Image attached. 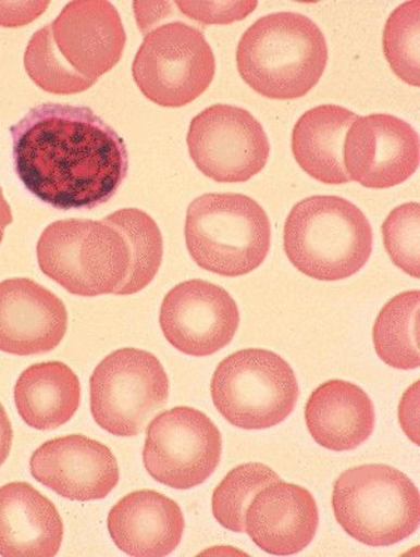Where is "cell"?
Returning a JSON list of instances; mask_svg holds the SVG:
<instances>
[{
    "label": "cell",
    "mask_w": 420,
    "mask_h": 557,
    "mask_svg": "<svg viewBox=\"0 0 420 557\" xmlns=\"http://www.w3.org/2000/svg\"><path fill=\"white\" fill-rule=\"evenodd\" d=\"M13 165L53 209L91 210L119 193L129 171L125 140L89 107H34L11 128Z\"/></svg>",
    "instance_id": "6da1fadb"
},
{
    "label": "cell",
    "mask_w": 420,
    "mask_h": 557,
    "mask_svg": "<svg viewBox=\"0 0 420 557\" xmlns=\"http://www.w3.org/2000/svg\"><path fill=\"white\" fill-rule=\"evenodd\" d=\"M236 60L243 81L258 95L296 100L309 95L324 75L329 46L305 14L272 13L243 34Z\"/></svg>",
    "instance_id": "7a4b0ae2"
},
{
    "label": "cell",
    "mask_w": 420,
    "mask_h": 557,
    "mask_svg": "<svg viewBox=\"0 0 420 557\" xmlns=\"http://www.w3.org/2000/svg\"><path fill=\"white\" fill-rule=\"evenodd\" d=\"M286 257L302 275L322 282L356 275L373 252V228L350 200L316 195L293 207L285 223Z\"/></svg>",
    "instance_id": "3957f363"
},
{
    "label": "cell",
    "mask_w": 420,
    "mask_h": 557,
    "mask_svg": "<svg viewBox=\"0 0 420 557\" xmlns=\"http://www.w3.org/2000/svg\"><path fill=\"white\" fill-rule=\"evenodd\" d=\"M184 234L194 262L226 277L256 271L271 249L270 218L243 194H205L193 200Z\"/></svg>",
    "instance_id": "277c9868"
},
{
    "label": "cell",
    "mask_w": 420,
    "mask_h": 557,
    "mask_svg": "<svg viewBox=\"0 0 420 557\" xmlns=\"http://www.w3.org/2000/svg\"><path fill=\"white\" fill-rule=\"evenodd\" d=\"M44 275L71 295H115L131 269V248L110 220L66 219L44 230L37 244Z\"/></svg>",
    "instance_id": "5b68a950"
},
{
    "label": "cell",
    "mask_w": 420,
    "mask_h": 557,
    "mask_svg": "<svg viewBox=\"0 0 420 557\" xmlns=\"http://www.w3.org/2000/svg\"><path fill=\"white\" fill-rule=\"evenodd\" d=\"M332 508L346 534L373 547L407 540L420 522L419 488L399 469L385 463L342 472L335 481Z\"/></svg>",
    "instance_id": "8992f818"
},
{
    "label": "cell",
    "mask_w": 420,
    "mask_h": 557,
    "mask_svg": "<svg viewBox=\"0 0 420 557\" xmlns=\"http://www.w3.org/2000/svg\"><path fill=\"white\" fill-rule=\"evenodd\" d=\"M210 394L214 408L228 423L244 430L277 426L299 400V381L275 351L243 349L219 363Z\"/></svg>",
    "instance_id": "52a82bcc"
},
{
    "label": "cell",
    "mask_w": 420,
    "mask_h": 557,
    "mask_svg": "<svg viewBox=\"0 0 420 557\" xmlns=\"http://www.w3.org/2000/svg\"><path fill=\"white\" fill-rule=\"evenodd\" d=\"M217 73V61L203 33L170 22L145 33L132 76L146 99L180 109L202 96Z\"/></svg>",
    "instance_id": "ba28073f"
},
{
    "label": "cell",
    "mask_w": 420,
    "mask_h": 557,
    "mask_svg": "<svg viewBox=\"0 0 420 557\" xmlns=\"http://www.w3.org/2000/svg\"><path fill=\"white\" fill-rule=\"evenodd\" d=\"M169 397L170 380L163 364L141 349L112 351L90 379L92 419L112 436H139Z\"/></svg>",
    "instance_id": "9c48e42d"
},
{
    "label": "cell",
    "mask_w": 420,
    "mask_h": 557,
    "mask_svg": "<svg viewBox=\"0 0 420 557\" xmlns=\"http://www.w3.org/2000/svg\"><path fill=\"white\" fill-rule=\"evenodd\" d=\"M222 449V434L208 414L177 407L151 420L144 466L161 485L189 491L213 475L221 463Z\"/></svg>",
    "instance_id": "30bf717a"
},
{
    "label": "cell",
    "mask_w": 420,
    "mask_h": 557,
    "mask_svg": "<svg viewBox=\"0 0 420 557\" xmlns=\"http://www.w3.org/2000/svg\"><path fill=\"white\" fill-rule=\"evenodd\" d=\"M187 145L200 173L217 183H247L260 174L271 154L270 139L250 111L208 107L190 121Z\"/></svg>",
    "instance_id": "8fae6325"
},
{
    "label": "cell",
    "mask_w": 420,
    "mask_h": 557,
    "mask_svg": "<svg viewBox=\"0 0 420 557\" xmlns=\"http://www.w3.org/2000/svg\"><path fill=\"white\" fill-rule=\"evenodd\" d=\"M159 321L173 348L193 358H208L231 345L240 326V311L223 287L190 278L165 295Z\"/></svg>",
    "instance_id": "7c38bea8"
},
{
    "label": "cell",
    "mask_w": 420,
    "mask_h": 557,
    "mask_svg": "<svg viewBox=\"0 0 420 557\" xmlns=\"http://www.w3.org/2000/svg\"><path fill=\"white\" fill-rule=\"evenodd\" d=\"M344 163L349 180L361 187H397L419 169V134L394 115L358 116L346 134Z\"/></svg>",
    "instance_id": "4fadbf2b"
},
{
    "label": "cell",
    "mask_w": 420,
    "mask_h": 557,
    "mask_svg": "<svg viewBox=\"0 0 420 557\" xmlns=\"http://www.w3.org/2000/svg\"><path fill=\"white\" fill-rule=\"evenodd\" d=\"M53 46L83 79L97 83L121 61L126 33L114 4L75 0L50 24Z\"/></svg>",
    "instance_id": "5bb4252c"
},
{
    "label": "cell",
    "mask_w": 420,
    "mask_h": 557,
    "mask_svg": "<svg viewBox=\"0 0 420 557\" xmlns=\"http://www.w3.org/2000/svg\"><path fill=\"white\" fill-rule=\"evenodd\" d=\"M41 485L72 502L101 500L119 485V461L111 449L83 434L50 440L30 459Z\"/></svg>",
    "instance_id": "9a60e30c"
},
{
    "label": "cell",
    "mask_w": 420,
    "mask_h": 557,
    "mask_svg": "<svg viewBox=\"0 0 420 557\" xmlns=\"http://www.w3.org/2000/svg\"><path fill=\"white\" fill-rule=\"evenodd\" d=\"M60 297L26 277L0 283V350L14 356L48 354L67 331Z\"/></svg>",
    "instance_id": "2e32d148"
},
{
    "label": "cell",
    "mask_w": 420,
    "mask_h": 557,
    "mask_svg": "<svg viewBox=\"0 0 420 557\" xmlns=\"http://www.w3.org/2000/svg\"><path fill=\"white\" fill-rule=\"evenodd\" d=\"M316 498L306 487L281 481L261 488L247 507L244 525L267 554L291 556L305 550L319 530Z\"/></svg>",
    "instance_id": "e0dca14e"
},
{
    "label": "cell",
    "mask_w": 420,
    "mask_h": 557,
    "mask_svg": "<svg viewBox=\"0 0 420 557\" xmlns=\"http://www.w3.org/2000/svg\"><path fill=\"white\" fill-rule=\"evenodd\" d=\"M110 535L119 549L136 557L173 554L183 540V510L173 498L156 491H136L111 508Z\"/></svg>",
    "instance_id": "ac0fdd59"
},
{
    "label": "cell",
    "mask_w": 420,
    "mask_h": 557,
    "mask_svg": "<svg viewBox=\"0 0 420 557\" xmlns=\"http://www.w3.org/2000/svg\"><path fill=\"white\" fill-rule=\"evenodd\" d=\"M62 540V518L50 498L27 482L0 487V556L52 557Z\"/></svg>",
    "instance_id": "d6986e66"
},
{
    "label": "cell",
    "mask_w": 420,
    "mask_h": 557,
    "mask_svg": "<svg viewBox=\"0 0 420 557\" xmlns=\"http://www.w3.org/2000/svg\"><path fill=\"white\" fill-rule=\"evenodd\" d=\"M306 424L319 446L350 451L368 442L374 432L373 400L349 381H326L307 400Z\"/></svg>",
    "instance_id": "ffe728a7"
},
{
    "label": "cell",
    "mask_w": 420,
    "mask_h": 557,
    "mask_svg": "<svg viewBox=\"0 0 420 557\" xmlns=\"http://www.w3.org/2000/svg\"><path fill=\"white\" fill-rule=\"evenodd\" d=\"M358 115L341 106L316 107L302 114L292 134L297 163L322 184L349 183L344 163L346 134Z\"/></svg>",
    "instance_id": "44dd1931"
},
{
    "label": "cell",
    "mask_w": 420,
    "mask_h": 557,
    "mask_svg": "<svg viewBox=\"0 0 420 557\" xmlns=\"http://www.w3.org/2000/svg\"><path fill=\"white\" fill-rule=\"evenodd\" d=\"M81 400L79 377L62 361L30 366L14 387L18 414L24 423L37 430H55L70 422Z\"/></svg>",
    "instance_id": "7402d4cb"
},
{
    "label": "cell",
    "mask_w": 420,
    "mask_h": 557,
    "mask_svg": "<svg viewBox=\"0 0 420 557\" xmlns=\"http://www.w3.org/2000/svg\"><path fill=\"white\" fill-rule=\"evenodd\" d=\"M419 290L399 293L380 311L373 344L379 358L390 368L419 369Z\"/></svg>",
    "instance_id": "603a6c76"
},
{
    "label": "cell",
    "mask_w": 420,
    "mask_h": 557,
    "mask_svg": "<svg viewBox=\"0 0 420 557\" xmlns=\"http://www.w3.org/2000/svg\"><path fill=\"white\" fill-rule=\"evenodd\" d=\"M124 234L131 248V269L115 296H131L153 282L163 263L164 243L158 223L140 209H121L106 218Z\"/></svg>",
    "instance_id": "cb8c5ba5"
},
{
    "label": "cell",
    "mask_w": 420,
    "mask_h": 557,
    "mask_svg": "<svg viewBox=\"0 0 420 557\" xmlns=\"http://www.w3.org/2000/svg\"><path fill=\"white\" fill-rule=\"evenodd\" d=\"M281 481L272 468L261 462L243 463L224 476L214 488L212 512L217 521L232 532H246L244 518L248 505L261 488Z\"/></svg>",
    "instance_id": "d4e9b609"
},
{
    "label": "cell",
    "mask_w": 420,
    "mask_h": 557,
    "mask_svg": "<svg viewBox=\"0 0 420 557\" xmlns=\"http://www.w3.org/2000/svg\"><path fill=\"white\" fill-rule=\"evenodd\" d=\"M420 2L400 4L385 23L383 34L384 55L391 70L400 81L420 86Z\"/></svg>",
    "instance_id": "484cf974"
},
{
    "label": "cell",
    "mask_w": 420,
    "mask_h": 557,
    "mask_svg": "<svg viewBox=\"0 0 420 557\" xmlns=\"http://www.w3.org/2000/svg\"><path fill=\"white\" fill-rule=\"evenodd\" d=\"M24 67L40 89L52 95H76L96 85L83 79L63 62L53 46L50 26L40 28L28 41L24 53Z\"/></svg>",
    "instance_id": "4316f807"
},
{
    "label": "cell",
    "mask_w": 420,
    "mask_h": 557,
    "mask_svg": "<svg viewBox=\"0 0 420 557\" xmlns=\"http://www.w3.org/2000/svg\"><path fill=\"white\" fill-rule=\"evenodd\" d=\"M420 205H400L383 223L385 251L400 271L415 278L420 277L419 263Z\"/></svg>",
    "instance_id": "83f0119b"
},
{
    "label": "cell",
    "mask_w": 420,
    "mask_h": 557,
    "mask_svg": "<svg viewBox=\"0 0 420 557\" xmlns=\"http://www.w3.org/2000/svg\"><path fill=\"white\" fill-rule=\"evenodd\" d=\"M257 2H174L181 13L203 26L232 24L256 11Z\"/></svg>",
    "instance_id": "f1b7e54d"
},
{
    "label": "cell",
    "mask_w": 420,
    "mask_h": 557,
    "mask_svg": "<svg viewBox=\"0 0 420 557\" xmlns=\"http://www.w3.org/2000/svg\"><path fill=\"white\" fill-rule=\"evenodd\" d=\"M50 2H0V26H26L46 12Z\"/></svg>",
    "instance_id": "f546056e"
},
{
    "label": "cell",
    "mask_w": 420,
    "mask_h": 557,
    "mask_svg": "<svg viewBox=\"0 0 420 557\" xmlns=\"http://www.w3.org/2000/svg\"><path fill=\"white\" fill-rule=\"evenodd\" d=\"M419 381L404 394L400 399L398 418L400 428L407 434L410 442L419 446Z\"/></svg>",
    "instance_id": "4dcf8cb0"
},
{
    "label": "cell",
    "mask_w": 420,
    "mask_h": 557,
    "mask_svg": "<svg viewBox=\"0 0 420 557\" xmlns=\"http://www.w3.org/2000/svg\"><path fill=\"white\" fill-rule=\"evenodd\" d=\"M13 428L11 419L8 417L7 409L0 404V467L7 462L9 454L12 451Z\"/></svg>",
    "instance_id": "1f68e13d"
},
{
    "label": "cell",
    "mask_w": 420,
    "mask_h": 557,
    "mask_svg": "<svg viewBox=\"0 0 420 557\" xmlns=\"http://www.w3.org/2000/svg\"><path fill=\"white\" fill-rule=\"evenodd\" d=\"M13 223V213L11 205L4 199L3 189L0 187V244L3 242L4 228Z\"/></svg>",
    "instance_id": "d6a6232c"
}]
</instances>
